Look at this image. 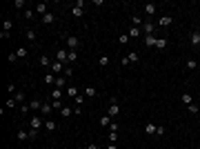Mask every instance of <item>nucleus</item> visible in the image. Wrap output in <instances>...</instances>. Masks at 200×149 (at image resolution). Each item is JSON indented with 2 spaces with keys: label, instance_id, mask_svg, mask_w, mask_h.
<instances>
[{
  "label": "nucleus",
  "instance_id": "1",
  "mask_svg": "<svg viewBox=\"0 0 200 149\" xmlns=\"http://www.w3.org/2000/svg\"><path fill=\"white\" fill-rule=\"evenodd\" d=\"M29 125H31V129H38V131L45 127V123H42V118H40V116H31Z\"/></svg>",
  "mask_w": 200,
  "mask_h": 149
},
{
  "label": "nucleus",
  "instance_id": "2",
  "mask_svg": "<svg viewBox=\"0 0 200 149\" xmlns=\"http://www.w3.org/2000/svg\"><path fill=\"white\" fill-rule=\"evenodd\" d=\"M78 45H80V40H78L76 36H69V38H67V49H69V51H76Z\"/></svg>",
  "mask_w": 200,
  "mask_h": 149
},
{
  "label": "nucleus",
  "instance_id": "3",
  "mask_svg": "<svg viewBox=\"0 0 200 149\" xmlns=\"http://www.w3.org/2000/svg\"><path fill=\"white\" fill-rule=\"evenodd\" d=\"M51 71H54V73H58V76H60V73H65V65H62L60 60L51 62Z\"/></svg>",
  "mask_w": 200,
  "mask_h": 149
},
{
  "label": "nucleus",
  "instance_id": "4",
  "mask_svg": "<svg viewBox=\"0 0 200 149\" xmlns=\"http://www.w3.org/2000/svg\"><path fill=\"white\" fill-rule=\"evenodd\" d=\"M171 22H174V18H171V16H160L156 25H158V27H169Z\"/></svg>",
  "mask_w": 200,
  "mask_h": 149
},
{
  "label": "nucleus",
  "instance_id": "5",
  "mask_svg": "<svg viewBox=\"0 0 200 149\" xmlns=\"http://www.w3.org/2000/svg\"><path fill=\"white\" fill-rule=\"evenodd\" d=\"M153 29H156V25H151L149 20H147V22H142V31H145V36H151V33H153Z\"/></svg>",
  "mask_w": 200,
  "mask_h": 149
},
{
  "label": "nucleus",
  "instance_id": "6",
  "mask_svg": "<svg viewBox=\"0 0 200 149\" xmlns=\"http://www.w3.org/2000/svg\"><path fill=\"white\" fill-rule=\"evenodd\" d=\"M189 42L193 45V47H200V31H191V36H189Z\"/></svg>",
  "mask_w": 200,
  "mask_h": 149
},
{
  "label": "nucleus",
  "instance_id": "7",
  "mask_svg": "<svg viewBox=\"0 0 200 149\" xmlns=\"http://www.w3.org/2000/svg\"><path fill=\"white\" fill-rule=\"evenodd\" d=\"M156 42H158V36H156V33L145 36V45H147V47H156Z\"/></svg>",
  "mask_w": 200,
  "mask_h": 149
},
{
  "label": "nucleus",
  "instance_id": "8",
  "mask_svg": "<svg viewBox=\"0 0 200 149\" xmlns=\"http://www.w3.org/2000/svg\"><path fill=\"white\" fill-rule=\"evenodd\" d=\"M67 56H69V49H58V54H56V60L67 62Z\"/></svg>",
  "mask_w": 200,
  "mask_h": 149
},
{
  "label": "nucleus",
  "instance_id": "9",
  "mask_svg": "<svg viewBox=\"0 0 200 149\" xmlns=\"http://www.w3.org/2000/svg\"><path fill=\"white\" fill-rule=\"evenodd\" d=\"M40 111H42V116H49V113L54 111V107H51V102H42V107H40Z\"/></svg>",
  "mask_w": 200,
  "mask_h": 149
},
{
  "label": "nucleus",
  "instance_id": "10",
  "mask_svg": "<svg viewBox=\"0 0 200 149\" xmlns=\"http://www.w3.org/2000/svg\"><path fill=\"white\" fill-rule=\"evenodd\" d=\"M36 14H38V16H47V14H49V11H47V5H45V2L36 5Z\"/></svg>",
  "mask_w": 200,
  "mask_h": 149
},
{
  "label": "nucleus",
  "instance_id": "11",
  "mask_svg": "<svg viewBox=\"0 0 200 149\" xmlns=\"http://www.w3.org/2000/svg\"><path fill=\"white\" fill-rule=\"evenodd\" d=\"M156 11H158L156 5H151V2H149V5H145V14H147V16H153Z\"/></svg>",
  "mask_w": 200,
  "mask_h": 149
},
{
  "label": "nucleus",
  "instance_id": "12",
  "mask_svg": "<svg viewBox=\"0 0 200 149\" xmlns=\"http://www.w3.org/2000/svg\"><path fill=\"white\" fill-rule=\"evenodd\" d=\"M71 14H73V18H80V16L85 14V9H82V7H76V5H73V7H71Z\"/></svg>",
  "mask_w": 200,
  "mask_h": 149
},
{
  "label": "nucleus",
  "instance_id": "13",
  "mask_svg": "<svg viewBox=\"0 0 200 149\" xmlns=\"http://www.w3.org/2000/svg\"><path fill=\"white\" fill-rule=\"evenodd\" d=\"M54 87H56V89L67 87V78H60V76H58V78H56V85H54Z\"/></svg>",
  "mask_w": 200,
  "mask_h": 149
},
{
  "label": "nucleus",
  "instance_id": "14",
  "mask_svg": "<svg viewBox=\"0 0 200 149\" xmlns=\"http://www.w3.org/2000/svg\"><path fill=\"white\" fill-rule=\"evenodd\" d=\"M140 33H142L140 27H131V29H129V38H138Z\"/></svg>",
  "mask_w": 200,
  "mask_h": 149
},
{
  "label": "nucleus",
  "instance_id": "15",
  "mask_svg": "<svg viewBox=\"0 0 200 149\" xmlns=\"http://www.w3.org/2000/svg\"><path fill=\"white\" fill-rule=\"evenodd\" d=\"M51 100H62V89L54 87V91H51Z\"/></svg>",
  "mask_w": 200,
  "mask_h": 149
},
{
  "label": "nucleus",
  "instance_id": "16",
  "mask_svg": "<svg viewBox=\"0 0 200 149\" xmlns=\"http://www.w3.org/2000/svg\"><path fill=\"white\" fill-rule=\"evenodd\" d=\"M45 129H47V131H56V120H45Z\"/></svg>",
  "mask_w": 200,
  "mask_h": 149
},
{
  "label": "nucleus",
  "instance_id": "17",
  "mask_svg": "<svg viewBox=\"0 0 200 149\" xmlns=\"http://www.w3.org/2000/svg\"><path fill=\"white\" fill-rule=\"evenodd\" d=\"M65 91H67V96H71V98H76V96H78V87H73V85H69Z\"/></svg>",
  "mask_w": 200,
  "mask_h": 149
},
{
  "label": "nucleus",
  "instance_id": "18",
  "mask_svg": "<svg viewBox=\"0 0 200 149\" xmlns=\"http://www.w3.org/2000/svg\"><path fill=\"white\" fill-rule=\"evenodd\" d=\"M120 113V105H109V116L113 118V116H118Z\"/></svg>",
  "mask_w": 200,
  "mask_h": 149
},
{
  "label": "nucleus",
  "instance_id": "19",
  "mask_svg": "<svg viewBox=\"0 0 200 149\" xmlns=\"http://www.w3.org/2000/svg\"><path fill=\"white\" fill-rule=\"evenodd\" d=\"M98 123H100V127H109V125H111V116H102Z\"/></svg>",
  "mask_w": 200,
  "mask_h": 149
},
{
  "label": "nucleus",
  "instance_id": "20",
  "mask_svg": "<svg viewBox=\"0 0 200 149\" xmlns=\"http://www.w3.org/2000/svg\"><path fill=\"white\" fill-rule=\"evenodd\" d=\"M54 20H56V16H54V14H47V16H42V25H51Z\"/></svg>",
  "mask_w": 200,
  "mask_h": 149
},
{
  "label": "nucleus",
  "instance_id": "21",
  "mask_svg": "<svg viewBox=\"0 0 200 149\" xmlns=\"http://www.w3.org/2000/svg\"><path fill=\"white\" fill-rule=\"evenodd\" d=\"M125 58H127L129 62H138L140 56H138V51H131V54H129V56H125Z\"/></svg>",
  "mask_w": 200,
  "mask_h": 149
},
{
  "label": "nucleus",
  "instance_id": "22",
  "mask_svg": "<svg viewBox=\"0 0 200 149\" xmlns=\"http://www.w3.org/2000/svg\"><path fill=\"white\" fill-rule=\"evenodd\" d=\"M98 65H100V67H107V65H109V56H105V54H102L100 58H98Z\"/></svg>",
  "mask_w": 200,
  "mask_h": 149
},
{
  "label": "nucleus",
  "instance_id": "23",
  "mask_svg": "<svg viewBox=\"0 0 200 149\" xmlns=\"http://www.w3.org/2000/svg\"><path fill=\"white\" fill-rule=\"evenodd\" d=\"M71 113H73V111L69 109V107H62V109H60V116H62V118H71Z\"/></svg>",
  "mask_w": 200,
  "mask_h": 149
},
{
  "label": "nucleus",
  "instance_id": "24",
  "mask_svg": "<svg viewBox=\"0 0 200 149\" xmlns=\"http://www.w3.org/2000/svg\"><path fill=\"white\" fill-rule=\"evenodd\" d=\"M29 107H31V109H33V111H36V109H40V107H42V102H40L38 98H33V100L29 102Z\"/></svg>",
  "mask_w": 200,
  "mask_h": 149
},
{
  "label": "nucleus",
  "instance_id": "25",
  "mask_svg": "<svg viewBox=\"0 0 200 149\" xmlns=\"http://www.w3.org/2000/svg\"><path fill=\"white\" fill-rule=\"evenodd\" d=\"M22 14H25V18H27V20H31L33 16H36V9H25Z\"/></svg>",
  "mask_w": 200,
  "mask_h": 149
},
{
  "label": "nucleus",
  "instance_id": "26",
  "mask_svg": "<svg viewBox=\"0 0 200 149\" xmlns=\"http://www.w3.org/2000/svg\"><path fill=\"white\" fill-rule=\"evenodd\" d=\"M156 127H158V125H153V123H147L145 131H147V134H156Z\"/></svg>",
  "mask_w": 200,
  "mask_h": 149
},
{
  "label": "nucleus",
  "instance_id": "27",
  "mask_svg": "<svg viewBox=\"0 0 200 149\" xmlns=\"http://www.w3.org/2000/svg\"><path fill=\"white\" fill-rule=\"evenodd\" d=\"M182 102H185V105L189 107V105H193V98H191L189 94H182Z\"/></svg>",
  "mask_w": 200,
  "mask_h": 149
},
{
  "label": "nucleus",
  "instance_id": "28",
  "mask_svg": "<svg viewBox=\"0 0 200 149\" xmlns=\"http://www.w3.org/2000/svg\"><path fill=\"white\" fill-rule=\"evenodd\" d=\"M51 107H54L56 111H60V109H62L65 105H62V100H51Z\"/></svg>",
  "mask_w": 200,
  "mask_h": 149
},
{
  "label": "nucleus",
  "instance_id": "29",
  "mask_svg": "<svg viewBox=\"0 0 200 149\" xmlns=\"http://www.w3.org/2000/svg\"><path fill=\"white\" fill-rule=\"evenodd\" d=\"M16 56H18V58H27V49L25 47H18V49H16Z\"/></svg>",
  "mask_w": 200,
  "mask_h": 149
},
{
  "label": "nucleus",
  "instance_id": "30",
  "mask_svg": "<svg viewBox=\"0 0 200 149\" xmlns=\"http://www.w3.org/2000/svg\"><path fill=\"white\" fill-rule=\"evenodd\" d=\"M45 82L47 85H56V76L54 73H47V76H45Z\"/></svg>",
  "mask_w": 200,
  "mask_h": 149
},
{
  "label": "nucleus",
  "instance_id": "31",
  "mask_svg": "<svg viewBox=\"0 0 200 149\" xmlns=\"http://www.w3.org/2000/svg\"><path fill=\"white\" fill-rule=\"evenodd\" d=\"M27 40H29V42L36 40V29H27Z\"/></svg>",
  "mask_w": 200,
  "mask_h": 149
},
{
  "label": "nucleus",
  "instance_id": "32",
  "mask_svg": "<svg viewBox=\"0 0 200 149\" xmlns=\"http://www.w3.org/2000/svg\"><path fill=\"white\" fill-rule=\"evenodd\" d=\"M131 22H134V27H140V29H142V18H140V16H134Z\"/></svg>",
  "mask_w": 200,
  "mask_h": 149
},
{
  "label": "nucleus",
  "instance_id": "33",
  "mask_svg": "<svg viewBox=\"0 0 200 149\" xmlns=\"http://www.w3.org/2000/svg\"><path fill=\"white\" fill-rule=\"evenodd\" d=\"M27 138H29V131L20 129V131H18V140H27Z\"/></svg>",
  "mask_w": 200,
  "mask_h": 149
},
{
  "label": "nucleus",
  "instance_id": "34",
  "mask_svg": "<svg viewBox=\"0 0 200 149\" xmlns=\"http://www.w3.org/2000/svg\"><path fill=\"white\" fill-rule=\"evenodd\" d=\"M167 47V40L165 38H158V42H156V49H165Z\"/></svg>",
  "mask_w": 200,
  "mask_h": 149
},
{
  "label": "nucleus",
  "instance_id": "35",
  "mask_svg": "<svg viewBox=\"0 0 200 149\" xmlns=\"http://www.w3.org/2000/svg\"><path fill=\"white\" fill-rule=\"evenodd\" d=\"M196 65H198V62L193 60V58H189V60H187V69H189V71H193V69H196Z\"/></svg>",
  "mask_w": 200,
  "mask_h": 149
},
{
  "label": "nucleus",
  "instance_id": "36",
  "mask_svg": "<svg viewBox=\"0 0 200 149\" xmlns=\"http://www.w3.org/2000/svg\"><path fill=\"white\" fill-rule=\"evenodd\" d=\"M76 60H78L76 51H69V56H67V62H76Z\"/></svg>",
  "mask_w": 200,
  "mask_h": 149
},
{
  "label": "nucleus",
  "instance_id": "37",
  "mask_svg": "<svg viewBox=\"0 0 200 149\" xmlns=\"http://www.w3.org/2000/svg\"><path fill=\"white\" fill-rule=\"evenodd\" d=\"M14 98H16V102H22V100H25V94H22V91H16Z\"/></svg>",
  "mask_w": 200,
  "mask_h": 149
},
{
  "label": "nucleus",
  "instance_id": "38",
  "mask_svg": "<svg viewBox=\"0 0 200 149\" xmlns=\"http://www.w3.org/2000/svg\"><path fill=\"white\" fill-rule=\"evenodd\" d=\"M40 65L42 67H51V60L47 58V56H42V58H40Z\"/></svg>",
  "mask_w": 200,
  "mask_h": 149
},
{
  "label": "nucleus",
  "instance_id": "39",
  "mask_svg": "<svg viewBox=\"0 0 200 149\" xmlns=\"http://www.w3.org/2000/svg\"><path fill=\"white\" fill-rule=\"evenodd\" d=\"M16 105H18V102H16V98H9V100H7V109H14Z\"/></svg>",
  "mask_w": 200,
  "mask_h": 149
},
{
  "label": "nucleus",
  "instance_id": "40",
  "mask_svg": "<svg viewBox=\"0 0 200 149\" xmlns=\"http://www.w3.org/2000/svg\"><path fill=\"white\" fill-rule=\"evenodd\" d=\"M85 96H96V89L94 87H85Z\"/></svg>",
  "mask_w": 200,
  "mask_h": 149
},
{
  "label": "nucleus",
  "instance_id": "41",
  "mask_svg": "<svg viewBox=\"0 0 200 149\" xmlns=\"http://www.w3.org/2000/svg\"><path fill=\"white\" fill-rule=\"evenodd\" d=\"M187 109H189V113H198V111H200V107H198V105H189Z\"/></svg>",
  "mask_w": 200,
  "mask_h": 149
},
{
  "label": "nucleus",
  "instance_id": "42",
  "mask_svg": "<svg viewBox=\"0 0 200 149\" xmlns=\"http://www.w3.org/2000/svg\"><path fill=\"white\" fill-rule=\"evenodd\" d=\"M118 42H120V45H125V42H129V36H127V33H122V36H120V38H118Z\"/></svg>",
  "mask_w": 200,
  "mask_h": 149
},
{
  "label": "nucleus",
  "instance_id": "43",
  "mask_svg": "<svg viewBox=\"0 0 200 149\" xmlns=\"http://www.w3.org/2000/svg\"><path fill=\"white\" fill-rule=\"evenodd\" d=\"M118 140V134L116 131H109V142H116Z\"/></svg>",
  "mask_w": 200,
  "mask_h": 149
},
{
  "label": "nucleus",
  "instance_id": "44",
  "mask_svg": "<svg viewBox=\"0 0 200 149\" xmlns=\"http://www.w3.org/2000/svg\"><path fill=\"white\" fill-rule=\"evenodd\" d=\"M73 100H76V105H82V102H85V96H80V94H78Z\"/></svg>",
  "mask_w": 200,
  "mask_h": 149
},
{
  "label": "nucleus",
  "instance_id": "45",
  "mask_svg": "<svg viewBox=\"0 0 200 149\" xmlns=\"http://www.w3.org/2000/svg\"><path fill=\"white\" fill-rule=\"evenodd\" d=\"M11 27H14V25H11V20H5V29H2V31H9Z\"/></svg>",
  "mask_w": 200,
  "mask_h": 149
},
{
  "label": "nucleus",
  "instance_id": "46",
  "mask_svg": "<svg viewBox=\"0 0 200 149\" xmlns=\"http://www.w3.org/2000/svg\"><path fill=\"white\" fill-rule=\"evenodd\" d=\"M156 136H165V127H156Z\"/></svg>",
  "mask_w": 200,
  "mask_h": 149
},
{
  "label": "nucleus",
  "instance_id": "47",
  "mask_svg": "<svg viewBox=\"0 0 200 149\" xmlns=\"http://www.w3.org/2000/svg\"><path fill=\"white\" fill-rule=\"evenodd\" d=\"M16 60H18V56H16V51H14V54H9V62H16Z\"/></svg>",
  "mask_w": 200,
  "mask_h": 149
},
{
  "label": "nucleus",
  "instance_id": "48",
  "mask_svg": "<svg viewBox=\"0 0 200 149\" xmlns=\"http://www.w3.org/2000/svg\"><path fill=\"white\" fill-rule=\"evenodd\" d=\"M87 149H100V147H98V145H96V142H91V145H89Z\"/></svg>",
  "mask_w": 200,
  "mask_h": 149
},
{
  "label": "nucleus",
  "instance_id": "49",
  "mask_svg": "<svg viewBox=\"0 0 200 149\" xmlns=\"http://www.w3.org/2000/svg\"><path fill=\"white\" fill-rule=\"evenodd\" d=\"M107 149H118V147H116V142H109V147H107Z\"/></svg>",
  "mask_w": 200,
  "mask_h": 149
}]
</instances>
